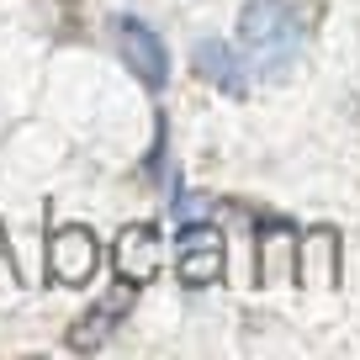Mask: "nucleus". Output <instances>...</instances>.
<instances>
[{"instance_id":"obj_1","label":"nucleus","mask_w":360,"mask_h":360,"mask_svg":"<svg viewBox=\"0 0 360 360\" xmlns=\"http://www.w3.org/2000/svg\"><path fill=\"white\" fill-rule=\"evenodd\" d=\"M238 48L270 79L286 75L297 64V53H302V16L292 11V0H244V11H238Z\"/></svg>"},{"instance_id":"obj_2","label":"nucleus","mask_w":360,"mask_h":360,"mask_svg":"<svg viewBox=\"0 0 360 360\" xmlns=\"http://www.w3.org/2000/svg\"><path fill=\"white\" fill-rule=\"evenodd\" d=\"M43 265H48V276H53L58 286H90L96 270H101V238L90 233V228H79V223H64L48 238Z\"/></svg>"},{"instance_id":"obj_3","label":"nucleus","mask_w":360,"mask_h":360,"mask_svg":"<svg viewBox=\"0 0 360 360\" xmlns=\"http://www.w3.org/2000/svg\"><path fill=\"white\" fill-rule=\"evenodd\" d=\"M175 270L186 286L223 281V233L212 223H186L175 233Z\"/></svg>"},{"instance_id":"obj_4","label":"nucleus","mask_w":360,"mask_h":360,"mask_svg":"<svg viewBox=\"0 0 360 360\" xmlns=\"http://www.w3.org/2000/svg\"><path fill=\"white\" fill-rule=\"evenodd\" d=\"M133 302H138V286H133V281L112 286V292H106L101 302L90 307L85 318H75V328H69V349H75V355H90V349H101L106 339L117 334V323L133 313Z\"/></svg>"},{"instance_id":"obj_5","label":"nucleus","mask_w":360,"mask_h":360,"mask_svg":"<svg viewBox=\"0 0 360 360\" xmlns=\"http://www.w3.org/2000/svg\"><path fill=\"white\" fill-rule=\"evenodd\" d=\"M117 43H122L127 69H133V75L143 79L148 90H165V79H169V53H165V43H159L154 27H143V22H133V16H122V22H117Z\"/></svg>"},{"instance_id":"obj_6","label":"nucleus","mask_w":360,"mask_h":360,"mask_svg":"<svg viewBox=\"0 0 360 360\" xmlns=\"http://www.w3.org/2000/svg\"><path fill=\"white\" fill-rule=\"evenodd\" d=\"M112 265H117V276L133 281V286L154 281L159 265H165V238H159V228L154 223L122 228V238H117V249H112Z\"/></svg>"},{"instance_id":"obj_7","label":"nucleus","mask_w":360,"mask_h":360,"mask_svg":"<svg viewBox=\"0 0 360 360\" xmlns=\"http://www.w3.org/2000/svg\"><path fill=\"white\" fill-rule=\"evenodd\" d=\"M191 64L196 75L207 79V85H217L223 96H244L249 79H244V64H238V53L228 43H212V37H202V43L191 48Z\"/></svg>"},{"instance_id":"obj_8","label":"nucleus","mask_w":360,"mask_h":360,"mask_svg":"<svg viewBox=\"0 0 360 360\" xmlns=\"http://www.w3.org/2000/svg\"><path fill=\"white\" fill-rule=\"evenodd\" d=\"M159 165H165V117L154 122V148H148V159H143V175L154 180V175H159Z\"/></svg>"},{"instance_id":"obj_9","label":"nucleus","mask_w":360,"mask_h":360,"mask_svg":"<svg viewBox=\"0 0 360 360\" xmlns=\"http://www.w3.org/2000/svg\"><path fill=\"white\" fill-rule=\"evenodd\" d=\"M0 259H6V265H11V249H6V233H0Z\"/></svg>"}]
</instances>
